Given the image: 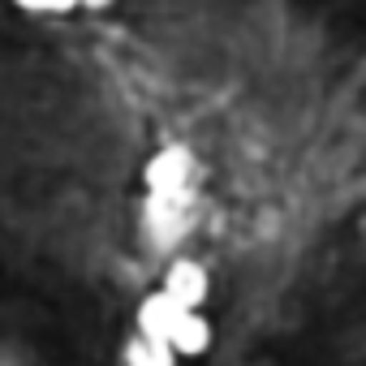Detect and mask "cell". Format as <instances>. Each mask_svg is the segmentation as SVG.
<instances>
[{
  "mask_svg": "<svg viewBox=\"0 0 366 366\" xmlns=\"http://www.w3.org/2000/svg\"><path fill=\"white\" fill-rule=\"evenodd\" d=\"M186 315H190L186 306H181L172 293L159 289V293L142 297V306H138V332H142V336H155V340H168Z\"/></svg>",
  "mask_w": 366,
  "mask_h": 366,
  "instance_id": "cell-2",
  "label": "cell"
},
{
  "mask_svg": "<svg viewBox=\"0 0 366 366\" xmlns=\"http://www.w3.org/2000/svg\"><path fill=\"white\" fill-rule=\"evenodd\" d=\"M164 293H172L186 310H199L207 302V272L194 259H177L164 276Z\"/></svg>",
  "mask_w": 366,
  "mask_h": 366,
  "instance_id": "cell-3",
  "label": "cell"
},
{
  "mask_svg": "<svg viewBox=\"0 0 366 366\" xmlns=\"http://www.w3.org/2000/svg\"><path fill=\"white\" fill-rule=\"evenodd\" d=\"M82 5H86V9H108L112 0H82Z\"/></svg>",
  "mask_w": 366,
  "mask_h": 366,
  "instance_id": "cell-7",
  "label": "cell"
},
{
  "mask_svg": "<svg viewBox=\"0 0 366 366\" xmlns=\"http://www.w3.org/2000/svg\"><path fill=\"white\" fill-rule=\"evenodd\" d=\"M168 345H172L181 357H199V353H207V345H212V323H207L199 310H190L186 319L177 323V332L168 336Z\"/></svg>",
  "mask_w": 366,
  "mask_h": 366,
  "instance_id": "cell-4",
  "label": "cell"
},
{
  "mask_svg": "<svg viewBox=\"0 0 366 366\" xmlns=\"http://www.w3.org/2000/svg\"><path fill=\"white\" fill-rule=\"evenodd\" d=\"M125 366H177V349L168 340H155V336H134L125 345Z\"/></svg>",
  "mask_w": 366,
  "mask_h": 366,
  "instance_id": "cell-5",
  "label": "cell"
},
{
  "mask_svg": "<svg viewBox=\"0 0 366 366\" xmlns=\"http://www.w3.org/2000/svg\"><path fill=\"white\" fill-rule=\"evenodd\" d=\"M147 190L151 194H186L190 181V151L186 147H164L147 159Z\"/></svg>",
  "mask_w": 366,
  "mask_h": 366,
  "instance_id": "cell-1",
  "label": "cell"
},
{
  "mask_svg": "<svg viewBox=\"0 0 366 366\" xmlns=\"http://www.w3.org/2000/svg\"><path fill=\"white\" fill-rule=\"evenodd\" d=\"M18 9L26 14H69L74 5H82V0H14Z\"/></svg>",
  "mask_w": 366,
  "mask_h": 366,
  "instance_id": "cell-6",
  "label": "cell"
}]
</instances>
